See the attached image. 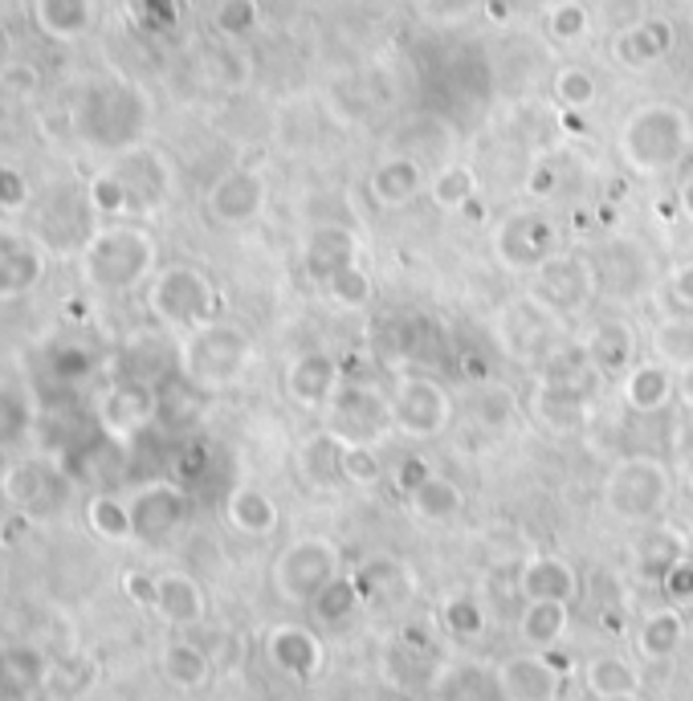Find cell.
Here are the masks:
<instances>
[{
    "label": "cell",
    "instance_id": "cell-47",
    "mask_svg": "<svg viewBox=\"0 0 693 701\" xmlns=\"http://www.w3.org/2000/svg\"><path fill=\"white\" fill-rule=\"evenodd\" d=\"M588 9L583 4H576V0H564V4H555L547 16V30L555 42H579L583 33H588Z\"/></svg>",
    "mask_w": 693,
    "mask_h": 701
},
{
    "label": "cell",
    "instance_id": "cell-33",
    "mask_svg": "<svg viewBox=\"0 0 693 701\" xmlns=\"http://www.w3.org/2000/svg\"><path fill=\"white\" fill-rule=\"evenodd\" d=\"M669 49H673V25L661 21V16L640 21V25H633L628 33L616 37V58H621L624 66H633V70L652 66V61L664 58Z\"/></svg>",
    "mask_w": 693,
    "mask_h": 701
},
{
    "label": "cell",
    "instance_id": "cell-5",
    "mask_svg": "<svg viewBox=\"0 0 693 701\" xmlns=\"http://www.w3.org/2000/svg\"><path fill=\"white\" fill-rule=\"evenodd\" d=\"M322 429L339 437L343 444H379L396 432L391 420V396L388 387L367 384V380H339V387L331 392V400L322 408Z\"/></svg>",
    "mask_w": 693,
    "mask_h": 701
},
{
    "label": "cell",
    "instance_id": "cell-31",
    "mask_svg": "<svg viewBox=\"0 0 693 701\" xmlns=\"http://www.w3.org/2000/svg\"><path fill=\"white\" fill-rule=\"evenodd\" d=\"M652 359H661L669 372H693V310L690 315H669L661 323H652L649 335Z\"/></svg>",
    "mask_w": 693,
    "mask_h": 701
},
{
    "label": "cell",
    "instance_id": "cell-29",
    "mask_svg": "<svg viewBox=\"0 0 693 701\" xmlns=\"http://www.w3.org/2000/svg\"><path fill=\"white\" fill-rule=\"evenodd\" d=\"M583 689H588V698L640 693V669L624 653H600V657L583 660Z\"/></svg>",
    "mask_w": 693,
    "mask_h": 701
},
{
    "label": "cell",
    "instance_id": "cell-44",
    "mask_svg": "<svg viewBox=\"0 0 693 701\" xmlns=\"http://www.w3.org/2000/svg\"><path fill=\"white\" fill-rule=\"evenodd\" d=\"M322 294L327 298H334L339 306H346V310H360V306H367L372 302V273L360 265H346L343 273H334L331 282L322 286Z\"/></svg>",
    "mask_w": 693,
    "mask_h": 701
},
{
    "label": "cell",
    "instance_id": "cell-17",
    "mask_svg": "<svg viewBox=\"0 0 693 701\" xmlns=\"http://www.w3.org/2000/svg\"><path fill=\"white\" fill-rule=\"evenodd\" d=\"M184 515H189V498H184V489L172 486V482H151V486H144L130 498L135 539H147V543L168 539L172 530H180Z\"/></svg>",
    "mask_w": 693,
    "mask_h": 701
},
{
    "label": "cell",
    "instance_id": "cell-14",
    "mask_svg": "<svg viewBox=\"0 0 693 701\" xmlns=\"http://www.w3.org/2000/svg\"><path fill=\"white\" fill-rule=\"evenodd\" d=\"M592 408H595L592 392L559 384V380H543V375H535L531 400H526V412L535 416V425L547 429L550 437H576L592 420Z\"/></svg>",
    "mask_w": 693,
    "mask_h": 701
},
{
    "label": "cell",
    "instance_id": "cell-36",
    "mask_svg": "<svg viewBox=\"0 0 693 701\" xmlns=\"http://www.w3.org/2000/svg\"><path fill=\"white\" fill-rule=\"evenodd\" d=\"M159 669H163V677H168L172 686L201 689L204 681L213 677V660H208V653L196 648V644L172 641L168 648H163V657H159Z\"/></svg>",
    "mask_w": 693,
    "mask_h": 701
},
{
    "label": "cell",
    "instance_id": "cell-24",
    "mask_svg": "<svg viewBox=\"0 0 693 701\" xmlns=\"http://www.w3.org/2000/svg\"><path fill=\"white\" fill-rule=\"evenodd\" d=\"M678 396V372H669L661 359H640L633 372L621 380V400L633 408V412L649 416L669 408Z\"/></svg>",
    "mask_w": 693,
    "mask_h": 701
},
{
    "label": "cell",
    "instance_id": "cell-53",
    "mask_svg": "<svg viewBox=\"0 0 693 701\" xmlns=\"http://www.w3.org/2000/svg\"><path fill=\"white\" fill-rule=\"evenodd\" d=\"M123 587H127V596L135 603H144V608H156V579H151V575L130 572L127 579H123Z\"/></svg>",
    "mask_w": 693,
    "mask_h": 701
},
{
    "label": "cell",
    "instance_id": "cell-28",
    "mask_svg": "<svg viewBox=\"0 0 693 701\" xmlns=\"http://www.w3.org/2000/svg\"><path fill=\"white\" fill-rule=\"evenodd\" d=\"M156 612L168 620V624H201L204 620V591L201 584L184 572H163L156 575Z\"/></svg>",
    "mask_w": 693,
    "mask_h": 701
},
{
    "label": "cell",
    "instance_id": "cell-22",
    "mask_svg": "<svg viewBox=\"0 0 693 701\" xmlns=\"http://www.w3.org/2000/svg\"><path fill=\"white\" fill-rule=\"evenodd\" d=\"M429 192V176L412 156H388L379 159L367 176V196L379 208H408V204Z\"/></svg>",
    "mask_w": 693,
    "mask_h": 701
},
{
    "label": "cell",
    "instance_id": "cell-38",
    "mask_svg": "<svg viewBox=\"0 0 693 701\" xmlns=\"http://www.w3.org/2000/svg\"><path fill=\"white\" fill-rule=\"evenodd\" d=\"M310 608H315V615L322 624H346V620L363 608L360 584H355L351 575H339V579H331V584L318 591Z\"/></svg>",
    "mask_w": 693,
    "mask_h": 701
},
{
    "label": "cell",
    "instance_id": "cell-39",
    "mask_svg": "<svg viewBox=\"0 0 693 701\" xmlns=\"http://www.w3.org/2000/svg\"><path fill=\"white\" fill-rule=\"evenodd\" d=\"M681 555H685V539L669 527H657L652 534L640 539V546H636V563H640V572L657 575V579H661V575L669 572Z\"/></svg>",
    "mask_w": 693,
    "mask_h": 701
},
{
    "label": "cell",
    "instance_id": "cell-23",
    "mask_svg": "<svg viewBox=\"0 0 693 701\" xmlns=\"http://www.w3.org/2000/svg\"><path fill=\"white\" fill-rule=\"evenodd\" d=\"M363 258V245L360 237L351 229H343V225H322V229H315V237L306 241V273H310V282H315L318 290L331 282L334 273H343L346 265H360Z\"/></svg>",
    "mask_w": 693,
    "mask_h": 701
},
{
    "label": "cell",
    "instance_id": "cell-42",
    "mask_svg": "<svg viewBox=\"0 0 693 701\" xmlns=\"http://www.w3.org/2000/svg\"><path fill=\"white\" fill-rule=\"evenodd\" d=\"M151 408H156L151 392L127 384V387H118V392H111V400H106V420H111L118 432L144 429L147 420H151Z\"/></svg>",
    "mask_w": 693,
    "mask_h": 701
},
{
    "label": "cell",
    "instance_id": "cell-18",
    "mask_svg": "<svg viewBox=\"0 0 693 701\" xmlns=\"http://www.w3.org/2000/svg\"><path fill=\"white\" fill-rule=\"evenodd\" d=\"M339 363L327 351H303V355L289 359L286 368V396L289 404H298L306 412H322L331 392L339 387Z\"/></svg>",
    "mask_w": 693,
    "mask_h": 701
},
{
    "label": "cell",
    "instance_id": "cell-35",
    "mask_svg": "<svg viewBox=\"0 0 693 701\" xmlns=\"http://www.w3.org/2000/svg\"><path fill=\"white\" fill-rule=\"evenodd\" d=\"M49 665L37 648H9L0 657V698L4 701H25L33 689L45 686Z\"/></svg>",
    "mask_w": 693,
    "mask_h": 701
},
{
    "label": "cell",
    "instance_id": "cell-21",
    "mask_svg": "<svg viewBox=\"0 0 693 701\" xmlns=\"http://www.w3.org/2000/svg\"><path fill=\"white\" fill-rule=\"evenodd\" d=\"M261 208H265V180L246 168L220 176L208 192V213L217 216L220 225H249L261 216Z\"/></svg>",
    "mask_w": 693,
    "mask_h": 701
},
{
    "label": "cell",
    "instance_id": "cell-9",
    "mask_svg": "<svg viewBox=\"0 0 693 701\" xmlns=\"http://www.w3.org/2000/svg\"><path fill=\"white\" fill-rule=\"evenodd\" d=\"M147 302H151V315H156L163 327H180V330H196L220 315L217 286H213L201 270H192V265H172V270L159 273L156 282H151Z\"/></svg>",
    "mask_w": 693,
    "mask_h": 701
},
{
    "label": "cell",
    "instance_id": "cell-11",
    "mask_svg": "<svg viewBox=\"0 0 693 701\" xmlns=\"http://www.w3.org/2000/svg\"><path fill=\"white\" fill-rule=\"evenodd\" d=\"M535 294L550 302L567 323H576L592 310V302L600 298V270H595L592 253H576V249H559L550 261H543L535 273Z\"/></svg>",
    "mask_w": 693,
    "mask_h": 701
},
{
    "label": "cell",
    "instance_id": "cell-45",
    "mask_svg": "<svg viewBox=\"0 0 693 701\" xmlns=\"http://www.w3.org/2000/svg\"><path fill=\"white\" fill-rule=\"evenodd\" d=\"M384 477L379 449L372 444H343V482L346 486H376Z\"/></svg>",
    "mask_w": 693,
    "mask_h": 701
},
{
    "label": "cell",
    "instance_id": "cell-56",
    "mask_svg": "<svg viewBox=\"0 0 693 701\" xmlns=\"http://www.w3.org/2000/svg\"><path fill=\"white\" fill-rule=\"evenodd\" d=\"M678 392H681V400H685V404L693 408V372L678 375Z\"/></svg>",
    "mask_w": 693,
    "mask_h": 701
},
{
    "label": "cell",
    "instance_id": "cell-26",
    "mask_svg": "<svg viewBox=\"0 0 693 701\" xmlns=\"http://www.w3.org/2000/svg\"><path fill=\"white\" fill-rule=\"evenodd\" d=\"M294 470L310 489H331L334 482H343V441L327 429L310 432L294 453Z\"/></svg>",
    "mask_w": 693,
    "mask_h": 701
},
{
    "label": "cell",
    "instance_id": "cell-57",
    "mask_svg": "<svg viewBox=\"0 0 693 701\" xmlns=\"http://www.w3.org/2000/svg\"><path fill=\"white\" fill-rule=\"evenodd\" d=\"M592 701H645L640 693H624V698H592Z\"/></svg>",
    "mask_w": 693,
    "mask_h": 701
},
{
    "label": "cell",
    "instance_id": "cell-13",
    "mask_svg": "<svg viewBox=\"0 0 693 701\" xmlns=\"http://www.w3.org/2000/svg\"><path fill=\"white\" fill-rule=\"evenodd\" d=\"M498 677H502L505 701H559L564 698L567 665L555 657V648L550 653L522 648V653L498 665Z\"/></svg>",
    "mask_w": 693,
    "mask_h": 701
},
{
    "label": "cell",
    "instance_id": "cell-46",
    "mask_svg": "<svg viewBox=\"0 0 693 701\" xmlns=\"http://www.w3.org/2000/svg\"><path fill=\"white\" fill-rule=\"evenodd\" d=\"M90 527L102 539H130V506H123L118 498H94L90 501Z\"/></svg>",
    "mask_w": 693,
    "mask_h": 701
},
{
    "label": "cell",
    "instance_id": "cell-10",
    "mask_svg": "<svg viewBox=\"0 0 693 701\" xmlns=\"http://www.w3.org/2000/svg\"><path fill=\"white\" fill-rule=\"evenodd\" d=\"M156 265V245L144 229H106L87 249L90 282L102 290H130L139 286Z\"/></svg>",
    "mask_w": 693,
    "mask_h": 701
},
{
    "label": "cell",
    "instance_id": "cell-20",
    "mask_svg": "<svg viewBox=\"0 0 693 701\" xmlns=\"http://www.w3.org/2000/svg\"><path fill=\"white\" fill-rule=\"evenodd\" d=\"M514 591L522 600H564L571 603L579 596V575L564 555H531L519 563Z\"/></svg>",
    "mask_w": 693,
    "mask_h": 701
},
{
    "label": "cell",
    "instance_id": "cell-2",
    "mask_svg": "<svg viewBox=\"0 0 693 701\" xmlns=\"http://www.w3.org/2000/svg\"><path fill=\"white\" fill-rule=\"evenodd\" d=\"M493 343L514 368L538 375L550 363V355L567 343V318L550 302L538 298L535 290L514 294L493 315Z\"/></svg>",
    "mask_w": 693,
    "mask_h": 701
},
{
    "label": "cell",
    "instance_id": "cell-49",
    "mask_svg": "<svg viewBox=\"0 0 693 701\" xmlns=\"http://www.w3.org/2000/svg\"><path fill=\"white\" fill-rule=\"evenodd\" d=\"M661 591L673 608H690L693 603V558L681 555L669 572L661 575Z\"/></svg>",
    "mask_w": 693,
    "mask_h": 701
},
{
    "label": "cell",
    "instance_id": "cell-3",
    "mask_svg": "<svg viewBox=\"0 0 693 701\" xmlns=\"http://www.w3.org/2000/svg\"><path fill=\"white\" fill-rule=\"evenodd\" d=\"M673 501V473L661 457H621L604 477V506L612 518H621L628 527H645L669 510Z\"/></svg>",
    "mask_w": 693,
    "mask_h": 701
},
{
    "label": "cell",
    "instance_id": "cell-12",
    "mask_svg": "<svg viewBox=\"0 0 693 701\" xmlns=\"http://www.w3.org/2000/svg\"><path fill=\"white\" fill-rule=\"evenodd\" d=\"M595 270H600V290H607L612 298L621 302H640L649 298L652 286H657V261L640 241H628V237H612L595 249Z\"/></svg>",
    "mask_w": 693,
    "mask_h": 701
},
{
    "label": "cell",
    "instance_id": "cell-52",
    "mask_svg": "<svg viewBox=\"0 0 693 701\" xmlns=\"http://www.w3.org/2000/svg\"><path fill=\"white\" fill-rule=\"evenodd\" d=\"M669 294L681 310H693V261H681L678 270L669 273Z\"/></svg>",
    "mask_w": 693,
    "mask_h": 701
},
{
    "label": "cell",
    "instance_id": "cell-16",
    "mask_svg": "<svg viewBox=\"0 0 693 701\" xmlns=\"http://www.w3.org/2000/svg\"><path fill=\"white\" fill-rule=\"evenodd\" d=\"M429 693H433V701H505L498 665H486L477 657L441 665L429 681Z\"/></svg>",
    "mask_w": 693,
    "mask_h": 701
},
{
    "label": "cell",
    "instance_id": "cell-1",
    "mask_svg": "<svg viewBox=\"0 0 693 701\" xmlns=\"http://www.w3.org/2000/svg\"><path fill=\"white\" fill-rule=\"evenodd\" d=\"M616 151L636 176H669L693 156V123L673 102L636 106L616 135Z\"/></svg>",
    "mask_w": 693,
    "mask_h": 701
},
{
    "label": "cell",
    "instance_id": "cell-41",
    "mask_svg": "<svg viewBox=\"0 0 693 701\" xmlns=\"http://www.w3.org/2000/svg\"><path fill=\"white\" fill-rule=\"evenodd\" d=\"M519 412H522V400H519V392H514V387L486 384L481 392H477L474 416L486 425V429H493V432L510 429V420H519Z\"/></svg>",
    "mask_w": 693,
    "mask_h": 701
},
{
    "label": "cell",
    "instance_id": "cell-54",
    "mask_svg": "<svg viewBox=\"0 0 693 701\" xmlns=\"http://www.w3.org/2000/svg\"><path fill=\"white\" fill-rule=\"evenodd\" d=\"M678 208L693 221V156L678 168Z\"/></svg>",
    "mask_w": 693,
    "mask_h": 701
},
{
    "label": "cell",
    "instance_id": "cell-32",
    "mask_svg": "<svg viewBox=\"0 0 693 701\" xmlns=\"http://www.w3.org/2000/svg\"><path fill=\"white\" fill-rule=\"evenodd\" d=\"M681 644H685V615L673 603L669 608H652L640 620V629H636V648H640V657L649 660H669Z\"/></svg>",
    "mask_w": 693,
    "mask_h": 701
},
{
    "label": "cell",
    "instance_id": "cell-40",
    "mask_svg": "<svg viewBox=\"0 0 693 701\" xmlns=\"http://www.w3.org/2000/svg\"><path fill=\"white\" fill-rule=\"evenodd\" d=\"M441 624H445L448 636H457V641H481L486 629H490V615L486 608L474 600V596H448L441 603Z\"/></svg>",
    "mask_w": 693,
    "mask_h": 701
},
{
    "label": "cell",
    "instance_id": "cell-51",
    "mask_svg": "<svg viewBox=\"0 0 693 701\" xmlns=\"http://www.w3.org/2000/svg\"><path fill=\"white\" fill-rule=\"evenodd\" d=\"M253 21H258V9H253V0H229V4L220 9V25H225L229 33L253 30Z\"/></svg>",
    "mask_w": 693,
    "mask_h": 701
},
{
    "label": "cell",
    "instance_id": "cell-48",
    "mask_svg": "<svg viewBox=\"0 0 693 701\" xmlns=\"http://www.w3.org/2000/svg\"><path fill=\"white\" fill-rule=\"evenodd\" d=\"M4 489H9V498H13V501H21V506H33V501L42 498V489H45L42 465H33V461L16 465V470L4 477Z\"/></svg>",
    "mask_w": 693,
    "mask_h": 701
},
{
    "label": "cell",
    "instance_id": "cell-30",
    "mask_svg": "<svg viewBox=\"0 0 693 701\" xmlns=\"http://www.w3.org/2000/svg\"><path fill=\"white\" fill-rule=\"evenodd\" d=\"M225 515H229L232 527L241 530V534H249V539H265V534H274L277 522H282L277 501L258 486L232 489L229 501H225Z\"/></svg>",
    "mask_w": 693,
    "mask_h": 701
},
{
    "label": "cell",
    "instance_id": "cell-50",
    "mask_svg": "<svg viewBox=\"0 0 693 701\" xmlns=\"http://www.w3.org/2000/svg\"><path fill=\"white\" fill-rule=\"evenodd\" d=\"M429 477H433V465H429L424 457H405L400 465H396V470H391V482H396V489H400L405 498L417 486H424Z\"/></svg>",
    "mask_w": 693,
    "mask_h": 701
},
{
    "label": "cell",
    "instance_id": "cell-43",
    "mask_svg": "<svg viewBox=\"0 0 693 701\" xmlns=\"http://www.w3.org/2000/svg\"><path fill=\"white\" fill-rule=\"evenodd\" d=\"M550 94H555V102H559L564 111H571V115L588 111L595 102L592 70H583V66H564V70L555 74V82H550Z\"/></svg>",
    "mask_w": 693,
    "mask_h": 701
},
{
    "label": "cell",
    "instance_id": "cell-8",
    "mask_svg": "<svg viewBox=\"0 0 693 701\" xmlns=\"http://www.w3.org/2000/svg\"><path fill=\"white\" fill-rule=\"evenodd\" d=\"M343 575V551L322 534H303L277 555L274 587L286 603H315L322 587Z\"/></svg>",
    "mask_w": 693,
    "mask_h": 701
},
{
    "label": "cell",
    "instance_id": "cell-27",
    "mask_svg": "<svg viewBox=\"0 0 693 701\" xmlns=\"http://www.w3.org/2000/svg\"><path fill=\"white\" fill-rule=\"evenodd\" d=\"M351 579L360 584L363 603H400L412 596V575L400 558L391 555H372L363 558L360 567L351 572Z\"/></svg>",
    "mask_w": 693,
    "mask_h": 701
},
{
    "label": "cell",
    "instance_id": "cell-34",
    "mask_svg": "<svg viewBox=\"0 0 693 701\" xmlns=\"http://www.w3.org/2000/svg\"><path fill=\"white\" fill-rule=\"evenodd\" d=\"M408 510H412L420 522H429V527H445L453 518H462L465 494H462V486H453L448 477L433 473L424 486H417L408 494Z\"/></svg>",
    "mask_w": 693,
    "mask_h": 701
},
{
    "label": "cell",
    "instance_id": "cell-4",
    "mask_svg": "<svg viewBox=\"0 0 693 701\" xmlns=\"http://www.w3.org/2000/svg\"><path fill=\"white\" fill-rule=\"evenodd\" d=\"M180 363L184 375L204 392H220V387L241 384L253 363V339L232 323H204L189 330V339L180 347Z\"/></svg>",
    "mask_w": 693,
    "mask_h": 701
},
{
    "label": "cell",
    "instance_id": "cell-19",
    "mask_svg": "<svg viewBox=\"0 0 693 701\" xmlns=\"http://www.w3.org/2000/svg\"><path fill=\"white\" fill-rule=\"evenodd\" d=\"M265 657L274 660V669H282L294 681H310L322 672V641L306 624H277L265 636Z\"/></svg>",
    "mask_w": 693,
    "mask_h": 701
},
{
    "label": "cell",
    "instance_id": "cell-15",
    "mask_svg": "<svg viewBox=\"0 0 693 701\" xmlns=\"http://www.w3.org/2000/svg\"><path fill=\"white\" fill-rule=\"evenodd\" d=\"M583 347H588V355H592L595 368L604 372L607 384H621L624 375H628L636 363H640V335H636L633 323H628V318H621V315L592 323V330H588Z\"/></svg>",
    "mask_w": 693,
    "mask_h": 701
},
{
    "label": "cell",
    "instance_id": "cell-58",
    "mask_svg": "<svg viewBox=\"0 0 693 701\" xmlns=\"http://www.w3.org/2000/svg\"><path fill=\"white\" fill-rule=\"evenodd\" d=\"M412 4H424V0H412Z\"/></svg>",
    "mask_w": 693,
    "mask_h": 701
},
{
    "label": "cell",
    "instance_id": "cell-37",
    "mask_svg": "<svg viewBox=\"0 0 693 701\" xmlns=\"http://www.w3.org/2000/svg\"><path fill=\"white\" fill-rule=\"evenodd\" d=\"M474 196H477V172L469 163H445L441 172L429 176V201L441 213H462Z\"/></svg>",
    "mask_w": 693,
    "mask_h": 701
},
{
    "label": "cell",
    "instance_id": "cell-7",
    "mask_svg": "<svg viewBox=\"0 0 693 701\" xmlns=\"http://www.w3.org/2000/svg\"><path fill=\"white\" fill-rule=\"evenodd\" d=\"M490 245L502 270L535 273L543 261H550L564 249V229L555 216L538 213V208H514L493 225Z\"/></svg>",
    "mask_w": 693,
    "mask_h": 701
},
{
    "label": "cell",
    "instance_id": "cell-25",
    "mask_svg": "<svg viewBox=\"0 0 693 701\" xmlns=\"http://www.w3.org/2000/svg\"><path fill=\"white\" fill-rule=\"evenodd\" d=\"M571 629V603L564 600H522L519 612V636L526 648H538V653H550L559 648Z\"/></svg>",
    "mask_w": 693,
    "mask_h": 701
},
{
    "label": "cell",
    "instance_id": "cell-55",
    "mask_svg": "<svg viewBox=\"0 0 693 701\" xmlns=\"http://www.w3.org/2000/svg\"><path fill=\"white\" fill-rule=\"evenodd\" d=\"M21 201H25V180L0 168V204H4V208H13V204H21Z\"/></svg>",
    "mask_w": 693,
    "mask_h": 701
},
{
    "label": "cell",
    "instance_id": "cell-59",
    "mask_svg": "<svg viewBox=\"0 0 693 701\" xmlns=\"http://www.w3.org/2000/svg\"><path fill=\"white\" fill-rule=\"evenodd\" d=\"M0 701H4V698H0Z\"/></svg>",
    "mask_w": 693,
    "mask_h": 701
},
{
    "label": "cell",
    "instance_id": "cell-6",
    "mask_svg": "<svg viewBox=\"0 0 693 701\" xmlns=\"http://www.w3.org/2000/svg\"><path fill=\"white\" fill-rule=\"evenodd\" d=\"M396 432L408 441H436L453 425V396L429 372H400L388 387Z\"/></svg>",
    "mask_w": 693,
    "mask_h": 701
}]
</instances>
